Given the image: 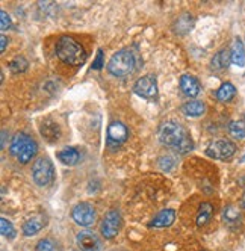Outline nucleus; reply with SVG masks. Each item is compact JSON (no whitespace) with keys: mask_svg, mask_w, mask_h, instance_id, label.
Returning a JSON list of instances; mask_svg holds the SVG:
<instances>
[{"mask_svg":"<svg viewBox=\"0 0 245 251\" xmlns=\"http://www.w3.org/2000/svg\"><path fill=\"white\" fill-rule=\"evenodd\" d=\"M212 217H214V206L211 203H201V206L198 209V213H197V218H196L197 226L198 227L206 226L209 221L212 220Z\"/></svg>","mask_w":245,"mask_h":251,"instance_id":"aec40b11","label":"nucleus"},{"mask_svg":"<svg viewBox=\"0 0 245 251\" xmlns=\"http://www.w3.org/2000/svg\"><path fill=\"white\" fill-rule=\"evenodd\" d=\"M46 224H47V221H46L44 215H35V217L24 221V224L22 227V231H23L24 236H35L46 227Z\"/></svg>","mask_w":245,"mask_h":251,"instance_id":"9b49d317","label":"nucleus"},{"mask_svg":"<svg viewBox=\"0 0 245 251\" xmlns=\"http://www.w3.org/2000/svg\"><path fill=\"white\" fill-rule=\"evenodd\" d=\"M222 218L227 224H238L241 221V212L235 206H225L222 210Z\"/></svg>","mask_w":245,"mask_h":251,"instance_id":"b1692460","label":"nucleus"},{"mask_svg":"<svg viewBox=\"0 0 245 251\" xmlns=\"http://www.w3.org/2000/svg\"><path fill=\"white\" fill-rule=\"evenodd\" d=\"M103 64H104L103 50L98 49V50H97V56H96V59L93 61V70H101V68H103Z\"/></svg>","mask_w":245,"mask_h":251,"instance_id":"2f4dec72","label":"nucleus"},{"mask_svg":"<svg viewBox=\"0 0 245 251\" xmlns=\"http://www.w3.org/2000/svg\"><path fill=\"white\" fill-rule=\"evenodd\" d=\"M76 242L80 248V251H100L101 248V241L91 230L80 231L76 236Z\"/></svg>","mask_w":245,"mask_h":251,"instance_id":"9d476101","label":"nucleus"},{"mask_svg":"<svg viewBox=\"0 0 245 251\" xmlns=\"http://www.w3.org/2000/svg\"><path fill=\"white\" fill-rule=\"evenodd\" d=\"M129 138V129L121 121H112L108 127V144L118 147Z\"/></svg>","mask_w":245,"mask_h":251,"instance_id":"1a4fd4ad","label":"nucleus"},{"mask_svg":"<svg viewBox=\"0 0 245 251\" xmlns=\"http://www.w3.org/2000/svg\"><path fill=\"white\" fill-rule=\"evenodd\" d=\"M56 56L68 65H83L86 61L85 49L70 37H61L56 43Z\"/></svg>","mask_w":245,"mask_h":251,"instance_id":"f03ea898","label":"nucleus"},{"mask_svg":"<svg viewBox=\"0 0 245 251\" xmlns=\"http://www.w3.org/2000/svg\"><path fill=\"white\" fill-rule=\"evenodd\" d=\"M176 165V162H174V159L172 157H170V156H165V157H161V160H159V167H161V170H164V171H170V170H172V167Z\"/></svg>","mask_w":245,"mask_h":251,"instance_id":"7c9ffc66","label":"nucleus"},{"mask_svg":"<svg viewBox=\"0 0 245 251\" xmlns=\"http://www.w3.org/2000/svg\"><path fill=\"white\" fill-rule=\"evenodd\" d=\"M0 230H2V235L8 239H14L15 238V228L12 226V223L9 220H6L5 217L0 218Z\"/></svg>","mask_w":245,"mask_h":251,"instance_id":"bb28decb","label":"nucleus"},{"mask_svg":"<svg viewBox=\"0 0 245 251\" xmlns=\"http://www.w3.org/2000/svg\"><path fill=\"white\" fill-rule=\"evenodd\" d=\"M230 61H232V58H230V50H221V51H218L217 55L212 58L211 67L214 70H222L225 67H229V62Z\"/></svg>","mask_w":245,"mask_h":251,"instance_id":"412c9836","label":"nucleus"},{"mask_svg":"<svg viewBox=\"0 0 245 251\" xmlns=\"http://www.w3.org/2000/svg\"><path fill=\"white\" fill-rule=\"evenodd\" d=\"M58 159L61 160L64 165L73 167V165H76L80 160V153L74 147H65V149H62L58 153Z\"/></svg>","mask_w":245,"mask_h":251,"instance_id":"f3484780","label":"nucleus"},{"mask_svg":"<svg viewBox=\"0 0 245 251\" xmlns=\"http://www.w3.org/2000/svg\"><path fill=\"white\" fill-rule=\"evenodd\" d=\"M174 220H176V210H174V209H165V210L157 213L156 217L150 221L148 227L165 228V227H170L174 223Z\"/></svg>","mask_w":245,"mask_h":251,"instance_id":"ddd939ff","label":"nucleus"},{"mask_svg":"<svg viewBox=\"0 0 245 251\" xmlns=\"http://www.w3.org/2000/svg\"><path fill=\"white\" fill-rule=\"evenodd\" d=\"M192 27H194V19L191 17V14L180 15L177 19V22L174 23V32H177L180 35H185V33L191 32Z\"/></svg>","mask_w":245,"mask_h":251,"instance_id":"6ab92c4d","label":"nucleus"},{"mask_svg":"<svg viewBox=\"0 0 245 251\" xmlns=\"http://www.w3.org/2000/svg\"><path fill=\"white\" fill-rule=\"evenodd\" d=\"M236 96V88L233 86V83L230 82H225L222 83L220 88H218V91H217V99L220 101H230L233 97Z\"/></svg>","mask_w":245,"mask_h":251,"instance_id":"4be33fe9","label":"nucleus"},{"mask_svg":"<svg viewBox=\"0 0 245 251\" xmlns=\"http://www.w3.org/2000/svg\"><path fill=\"white\" fill-rule=\"evenodd\" d=\"M236 151V146L229 139H218L214 141L211 146L206 149V154L212 159H218V160H225L230 159Z\"/></svg>","mask_w":245,"mask_h":251,"instance_id":"423d86ee","label":"nucleus"},{"mask_svg":"<svg viewBox=\"0 0 245 251\" xmlns=\"http://www.w3.org/2000/svg\"><path fill=\"white\" fill-rule=\"evenodd\" d=\"M133 91L136 96L153 100L157 97V80L153 75H147L144 77H139L135 85H133Z\"/></svg>","mask_w":245,"mask_h":251,"instance_id":"6e6552de","label":"nucleus"},{"mask_svg":"<svg viewBox=\"0 0 245 251\" xmlns=\"http://www.w3.org/2000/svg\"><path fill=\"white\" fill-rule=\"evenodd\" d=\"M229 133L235 139H244L245 138V123L241 120H233L229 123Z\"/></svg>","mask_w":245,"mask_h":251,"instance_id":"393cba45","label":"nucleus"},{"mask_svg":"<svg viewBox=\"0 0 245 251\" xmlns=\"http://www.w3.org/2000/svg\"><path fill=\"white\" fill-rule=\"evenodd\" d=\"M72 218L80 227H91L96 223L97 213L90 203H77L72 210Z\"/></svg>","mask_w":245,"mask_h":251,"instance_id":"0eeeda50","label":"nucleus"},{"mask_svg":"<svg viewBox=\"0 0 245 251\" xmlns=\"http://www.w3.org/2000/svg\"><path fill=\"white\" fill-rule=\"evenodd\" d=\"M29 141H30V138H29L26 133H23V132L17 133V135L12 138V141H11L9 153H11L12 156H15V157H19V156H20V153L24 150V147L29 144Z\"/></svg>","mask_w":245,"mask_h":251,"instance_id":"dca6fc26","label":"nucleus"},{"mask_svg":"<svg viewBox=\"0 0 245 251\" xmlns=\"http://www.w3.org/2000/svg\"><path fill=\"white\" fill-rule=\"evenodd\" d=\"M29 68V62L26 58L23 56H17L14 58L11 62H9V70H11V73L14 75H19V73H24V71Z\"/></svg>","mask_w":245,"mask_h":251,"instance_id":"a878e982","label":"nucleus"},{"mask_svg":"<svg viewBox=\"0 0 245 251\" xmlns=\"http://www.w3.org/2000/svg\"><path fill=\"white\" fill-rule=\"evenodd\" d=\"M40 132H41L43 138H44L46 141H49V142H55V141H58L59 136H61V129H59L58 123H55L53 120H50V118H47V120H44V121L41 123V126H40Z\"/></svg>","mask_w":245,"mask_h":251,"instance_id":"4468645a","label":"nucleus"},{"mask_svg":"<svg viewBox=\"0 0 245 251\" xmlns=\"http://www.w3.org/2000/svg\"><path fill=\"white\" fill-rule=\"evenodd\" d=\"M230 58H232V64H235L236 67L245 65V49H244L241 38L233 40V44L230 49Z\"/></svg>","mask_w":245,"mask_h":251,"instance_id":"2eb2a0df","label":"nucleus"},{"mask_svg":"<svg viewBox=\"0 0 245 251\" xmlns=\"http://www.w3.org/2000/svg\"><path fill=\"white\" fill-rule=\"evenodd\" d=\"M180 89H182V93L188 97H197L201 91V85L194 76L183 75L180 77Z\"/></svg>","mask_w":245,"mask_h":251,"instance_id":"f8f14e48","label":"nucleus"},{"mask_svg":"<svg viewBox=\"0 0 245 251\" xmlns=\"http://www.w3.org/2000/svg\"><path fill=\"white\" fill-rule=\"evenodd\" d=\"M241 162H242V164H244V162H245V154H244V156H242V157H241Z\"/></svg>","mask_w":245,"mask_h":251,"instance_id":"c9c22d12","label":"nucleus"},{"mask_svg":"<svg viewBox=\"0 0 245 251\" xmlns=\"http://www.w3.org/2000/svg\"><path fill=\"white\" fill-rule=\"evenodd\" d=\"M139 59L136 53L130 49H121L117 53H114L112 58L108 62V71L115 77H126L132 75L136 70Z\"/></svg>","mask_w":245,"mask_h":251,"instance_id":"f257e3e1","label":"nucleus"},{"mask_svg":"<svg viewBox=\"0 0 245 251\" xmlns=\"http://www.w3.org/2000/svg\"><path fill=\"white\" fill-rule=\"evenodd\" d=\"M6 130H3L2 132V149H5V144H6Z\"/></svg>","mask_w":245,"mask_h":251,"instance_id":"72a5a7b5","label":"nucleus"},{"mask_svg":"<svg viewBox=\"0 0 245 251\" xmlns=\"http://www.w3.org/2000/svg\"><path fill=\"white\" fill-rule=\"evenodd\" d=\"M56 250V244L51 239H41L37 247H35V251H55Z\"/></svg>","mask_w":245,"mask_h":251,"instance_id":"c85d7f7f","label":"nucleus"},{"mask_svg":"<svg viewBox=\"0 0 245 251\" xmlns=\"http://www.w3.org/2000/svg\"><path fill=\"white\" fill-rule=\"evenodd\" d=\"M192 149H194V142H192V139L189 138V135H186L179 144L174 147V150H176V153H179V154H186V153H189Z\"/></svg>","mask_w":245,"mask_h":251,"instance_id":"cd10ccee","label":"nucleus"},{"mask_svg":"<svg viewBox=\"0 0 245 251\" xmlns=\"http://www.w3.org/2000/svg\"><path fill=\"white\" fill-rule=\"evenodd\" d=\"M11 26H12V22H11L9 14H6V11H0V29L8 30L11 29Z\"/></svg>","mask_w":245,"mask_h":251,"instance_id":"c756f323","label":"nucleus"},{"mask_svg":"<svg viewBox=\"0 0 245 251\" xmlns=\"http://www.w3.org/2000/svg\"><path fill=\"white\" fill-rule=\"evenodd\" d=\"M73 251H77V250H73Z\"/></svg>","mask_w":245,"mask_h":251,"instance_id":"e433bc0d","label":"nucleus"},{"mask_svg":"<svg viewBox=\"0 0 245 251\" xmlns=\"http://www.w3.org/2000/svg\"><path fill=\"white\" fill-rule=\"evenodd\" d=\"M182 112L188 117H201L206 112V104L200 100H191L182 106Z\"/></svg>","mask_w":245,"mask_h":251,"instance_id":"a211bd4d","label":"nucleus"},{"mask_svg":"<svg viewBox=\"0 0 245 251\" xmlns=\"http://www.w3.org/2000/svg\"><path fill=\"white\" fill-rule=\"evenodd\" d=\"M121 228V215L117 209L109 210L100 224V233L104 239H112L118 235Z\"/></svg>","mask_w":245,"mask_h":251,"instance_id":"39448f33","label":"nucleus"},{"mask_svg":"<svg viewBox=\"0 0 245 251\" xmlns=\"http://www.w3.org/2000/svg\"><path fill=\"white\" fill-rule=\"evenodd\" d=\"M0 53H5V50H6V44H8V38L5 37V35H2V37H0Z\"/></svg>","mask_w":245,"mask_h":251,"instance_id":"473e14b6","label":"nucleus"},{"mask_svg":"<svg viewBox=\"0 0 245 251\" xmlns=\"http://www.w3.org/2000/svg\"><path fill=\"white\" fill-rule=\"evenodd\" d=\"M188 133L185 132L183 126L179 124L177 121H165L161 124L159 132H157V136H159V141L164 146L168 147H176L179 142L186 136Z\"/></svg>","mask_w":245,"mask_h":251,"instance_id":"7ed1b4c3","label":"nucleus"},{"mask_svg":"<svg viewBox=\"0 0 245 251\" xmlns=\"http://www.w3.org/2000/svg\"><path fill=\"white\" fill-rule=\"evenodd\" d=\"M32 178L35 185L38 186H49L55 180V168L49 157H40L35 160L32 167Z\"/></svg>","mask_w":245,"mask_h":251,"instance_id":"20e7f679","label":"nucleus"},{"mask_svg":"<svg viewBox=\"0 0 245 251\" xmlns=\"http://www.w3.org/2000/svg\"><path fill=\"white\" fill-rule=\"evenodd\" d=\"M241 206L245 209V189H244V194H242V199H241Z\"/></svg>","mask_w":245,"mask_h":251,"instance_id":"f704fd0d","label":"nucleus"},{"mask_svg":"<svg viewBox=\"0 0 245 251\" xmlns=\"http://www.w3.org/2000/svg\"><path fill=\"white\" fill-rule=\"evenodd\" d=\"M37 151H38V144H37V142H35L33 139H30V141H29V144L24 147V150L20 153V156L17 157V159H19V162H20V164H27L29 160H32V159L35 157Z\"/></svg>","mask_w":245,"mask_h":251,"instance_id":"5701e85b","label":"nucleus"}]
</instances>
